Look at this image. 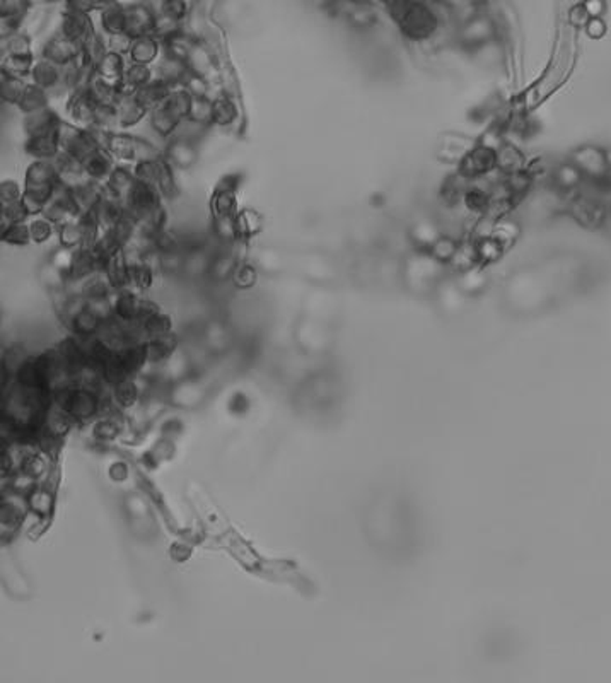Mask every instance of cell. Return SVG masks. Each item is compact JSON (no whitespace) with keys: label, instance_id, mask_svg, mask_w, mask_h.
<instances>
[{"label":"cell","instance_id":"6da1fadb","mask_svg":"<svg viewBox=\"0 0 611 683\" xmlns=\"http://www.w3.org/2000/svg\"><path fill=\"white\" fill-rule=\"evenodd\" d=\"M570 163L576 164L577 170L589 179L608 178V164H606V150L596 146H582L572 152Z\"/></svg>","mask_w":611,"mask_h":683},{"label":"cell","instance_id":"7a4b0ae2","mask_svg":"<svg viewBox=\"0 0 611 683\" xmlns=\"http://www.w3.org/2000/svg\"><path fill=\"white\" fill-rule=\"evenodd\" d=\"M62 118L59 117L57 110L53 106L39 108L33 113L24 115V130L28 135H46V134H59V128L62 125Z\"/></svg>","mask_w":611,"mask_h":683},{"label":"cell","instance_id":"3957f363","mask_svg":"<svg viewBox=\"0 0 611 683\" xmlns=\"http://www.w3.org/2000/svg\"><path fill=\"white\" fill-rule=\"evenodd\" d=\"M81 55V45L72 39H68L67 36L60 34L57 38H53L48 45L43 48V59L52 60L57 66H67V63L74 62L77 60V57Z\"/></svg>","mask_w":611,"mask_h":683},{"label":"cell","instance_id":"277c9868","mask_svg":"<svg viewBox=\"0 0 611 683\" xmlns=\"http://www.w3.org/2000/svg\"><path fill=\"white\" fill-rule=\"evenodd\" d=\"M59 183V172L50 159H34L26 170L24 186H41V188H53Z\"/></svg>","mask_w":611,"mask_h":683},{"label":"cell","instance_id":"5b68a950","mask_svg":"<svg viewBox=\"0 0 611 683\" xmlns=\"http://www.w3.org/2000/svg\"><path fill=\"white\" fill-rule=\"evenodd\" d=\"M114 161L117 159H114L113 154H111L110 150L98 149L94 150V152H92L82 164H84V170L88 172L89 178L104 185V183L108 181V178H110L111 172H113L114 166H117Z\"/></svg>","mask_w":611,"mask_h":683},{"label":"cell","instance_id":"8992f818","mask_svg":"<svg viewBox=\"0 0 611 683\" xmlns=\"http://www.w3.org/2000/svg\"><path fill=\"white\" fill-rule=\"evenodd\" d=\"M118 110V123H120L121 130H128V128L135 127L140 121L146 120L147 115L150 113L143 104H140L139 99L135 98V95L132 96H123L120 99V103L117 104Z\"/></svg>","mask_w":611,"mask_h":683},{"label":"cell","instance_id":"52a82bcc","mask_svg":"<svg viewBox=\"0 0 611 683\" xmlns=\"http://www.w3.org/2000/svg\"><path fill=\"white\" fill-rule=\"evenodd\" d=\"M164 157L178 168H190L197 159L195 142L185 139H170V143L164 149Z\"/></svg>","mask_w":611,"mask_h":683},{"label":"cell","instance_id":"ba28073f","mask_svg":"<svg viewBox=\"0 0 611 683\" xmlns=\"http://www.w3.org/2000/svg\"><path fill=\"white\" fill-rule=\"evenodd\" d=\"M161 52V41L156 36H142L137 38L128 53V62L140 63V66H152L157 62Z\"/></svg>","mask_w":611,"mask_h":683},{"label":"cell","instance_id":"9c48e42d","mask_svg":"<svg viewBox=\"0 0 611 683\" xmlns=\"http://www.w3.org/2000/svg\"><path fill=\"white\" fill-rule=\"evenodd\" d=\"M24 149H26V154H30L34 159H52L60 150L59 134L28 135Z\"/></svg>","mask_w":611,"mask_h":683},{"label":"cell","instance_id":"30bf717a","mask_svg":"<svg viewBox=\"0 0 611 683\" xmlns=\"http://www.w3.org/2000/svg\"><path fill=\"white\" fill-rule=\"evenodd\" d=\"M174 86L170 84V82L163 81L159 77H154L149 84H146L143 88H140L139 91L135 92V98L139 99L140 104L147 108V110H154L159 103H163L168 96L171 95Z\"/></svg>","mask_w":611,"mask_h":683},{"label":"cell","instance_id":"8fae6325","mask_svg":"<svg viewBox=\"0 0 611 683\" xmlns=\"http://www.w3.org/2000/svg\"><path fill=\"white\" fill-rule=\"evenodd\" d=\"M30 77L31 82L50 91V89L57 88L62 82V66H57L52 60H46L41 57L39 60H36Z\"/></svg>","mask_w":611,"mask_h":683},{"label":"cell","instance_id":"7c38bea8","mask_svg":"<svg viewBox=\"0 0 611 683\" xmlns=\"http://www.w3.org/2000/svg\"><path fill=\"white\" fill-rule=\"evenodd\" d=\"M127 62H128L127 57L120 55V53L108 52L106 55L99 60L98 66H96V74H98L99 77H103L104 81L118 84V82L123 79L125 70H127L128 66Z\"/></svg>","mask_w":611,"mask_h":683},{"label":"cell","instance_id":"4fadbf2b","mask_svg":"<svg viewBox=\"0 0 611 683\" xmlns=\"http://www.w3.org/2000/svg\"><path fill=\"white\" fill-rule=\"evenodd\" d=\"M135 181L137 178L134 168H128L125 166V164H117L113 172L110 175V178H108V181L104 183V186H106L108 190H111L114 195L120 197L121 200H125L128 197V193H130L132 186H134Z\"/></svg>","mask_w":611,"mask_h":683},{"label":"cell","instance_id":"5bb4252c","mask_svg":"<svg viewBox=\"0 0 611 683\" xmlns=\"http://www.w3.org/2000/svg\"><path fill=\"white\" fill-rule=\"evenodd\" d=\"M238 118V108L228 95L212 98V123L217 127H229Z\"/></svg>","mask_w":611,"mask_h":683},{"label":"cell","instance_id":"9a60e30c","mask_svg":"<svg viewBox=\"0 0 611 683\" xmlns=\"http://www.w3.org/2000/svg\"><path fill=\"white\" fill-rule=\"evenodd\" d=\"M50 104V96L48 91L43 88H39L34 82H28L26 89H24L23 96H21L19 103L16 104L24 115L33 113V111L39 110V108H45Z\"/></svg>","mask_w":611,"mask_h":683},{"label":"cell","instance_id":"2e32d148","mask_svg":"<svg viewBox=\"0 0 611 683\" xmlns=\"http://www.w3.org/2000/svg\"><path fill=\"white\" fill-rule=\"evenodd\" d=\"M36 60L33 53H9L3 57L2 60V70L7 74L14 75V77H28L33 72Z\"/></svg>","mask_w":611,"mask_h":683},{"label":"cell","instance_id":"e0dca14e","mask_svg":"<svg viewBox=\"0 0 611 683\" xmlns=\"http://www.w3.org/2000/svg\"><path fill=\"white\" fill-rule=\"evenodd\" d=\"M210 205L214 217H232L238 214V199L234 190L215 188Z\"/></svg>","mask_w":611,"mask_h":683},{"label":"cell","instance_id":"ac0fdd59","mask_svg":"<svg viewBox=\"0 0 611 683\" xmlns=\"http://www.w3.org/2000/svg\"><path fill=\"white\" fill-rule=\"evenodd\" d=\"M188 118L193 123L208 127L212 123V98L210 96H193L188 110Z\"/></svg>","mask_w":611,"mask_h":683},{"label":"cell","instance_id":"d6986e66","mask_svg":"<svg viewBox=\"0 0 611 683\" xmlns=\"http://www.w3.org/2000/svg\"><path fill=\"white\" fill-rule=\"evenodd\" d=\"M156 186L161 192V195H163L166 200L176 199V195H178V183H176L174 166H172L166 157H164L163 164H161V171L159 176H157Z\"/></svg>","mask_w":611,"mask_h":683},{"label":"cell","instance_id":"ffe728a7","mask_svg":"<svg viewBox=\"0 0 611 683\" xmlns=\"http://www.w3.org/2000/svg\"><path fill=\"white\" fill-rule=\"evenodd\" d=\"M442 235L441 232V229L437 228V224L434 221H430V219H422V221L419 222V224L413 228V231H412V239L415 241L417 244H419L420 248H422L423 251H427L430 248V244L434 243L439 236Z\"/></svg>","mask_w":611,"mask_h":683},{"label":"cell","instance_id":"44dd1931","mask_svg":"<svg viewBox=\"0 0 611 683\" xmlns=\"http://www.w3.org/2000/svg\"><path fill=\"white\" fill-rule=\"evenodd\" d=\"M553 178H555V185L559 186V188L572 190L581 185L582 179H584V175L577 170L576 164L563 163L557 168L555 172H553Z\"/></svg>","mask_w":611,"mask_h":683},{"label":"cell","instance_id":"7402d4cb","mask_svg":"<svg viewBox=\"0 0 611 683\" xmlns=\"http://www.w3.org/2000/svg\"><path fill=\"white\" fill-rule=\"evenodd\" d=\"M458 246H459V241H456L454 238H452V236L444 235V232H442L439 238H437L432 244H430V248L427 251H429V253L432 255L436 260H439L441 264L445 265L452 260V257H454Z\"/></svg>","mask_w":611,"mask_h":683},{"label":"cell","instance_id":"603a6c76","mask_svg":"<svg viewBox=\"0 0 611 683\" xmlns=\"http://www.w3.org/2000/svg\"><path fill=\"white\" fill-rule=\"evenodd\" d=\"M28 82L21 77H14V75L7 74L2 70V99L3 103L17 104L21 96H23L24 89H26Z\"/></svg>","mask_w":611,"mask_h":683},{"label":"cell","instance_id":"cb8c5ba5","mask_svg":"<svg viewBox=\"0 0 611 683\" xmlns=\"http://www.w3.org/2000/svg\"><path fill=\"white\" fill-rule=\"evenodd\" d=\"M2 241L12 246H24L31 241L30 222H14L2 228Z\"/></svg>","mask_w":611,"mask_h":683},{"label":"cell","instance_id":"d4e9b609","mask_svg":"<svg viewBox=\"0 0 611 683\" xmlns=\"http://www.w3.org/2000/svg\"><path fill=\"white\" fill-rule=\"evenodd\" d=\"M57 235H59L60 246L70 248V250H75V248L82 246V235L77 219L60 226V228H57Z\"/></svg>","mask_w":611,"mask_h":683},{"label":"cell","instance_id":"484cf974","mask_svg":"<svg viewBox=\"0 0 611 683\" xmlns=\"http://www.w3.org/2000/svg\"><path fill=\"white\" fill-rule=\"evenodd\" d=\"M55 229H57V226L53 224L52 221H48L46 217H43V215H36L33 221L30 222L31 239H33L34 243H38V244L46 243V241L52 238V235L55 232Z\"/></svg>","mask_w":611,"mask_h":683},{"label":"cell","instance_id":"4316f807","mask_svg":"<svg viewBox=\"0 0 611 683\" xmlns=\"http://www.w3.org/2000/svg\"><path fill=\"white\" fill-rule=\"evenodd\" d=\"M134 41L135 39L132 38V36H128L127 33H114L110 34V38H108V48H110V52L128 57L132 46H134Z\"/></svg>","mask_w":611,"mask_h":683},{"label":"cell","instance_id":"83f0119b","mask_svg":"<svg viewBox=\"0 0 611 683\" xmlns=\"http://www.w3.org/2000/svg\"><path fill=\"white\" fill-rule=\"evenodd\" d=\"M231 279L234 280V284H238L241 287H250L253 286L254 280H257V270H254V267H251L250 264H246V261H239V264L236 265L234 272H232Z\"/></svg>","mask_w":611,"mask_h":683},{"label":"cell","instance_id":"f1b7e54d","mask_svg":"<svg viewBox=\"0 0 611 683\" xmlns=\"http://www.w3.org/2000/svg\"><path fill=\"white\" fill-rule=\"evenodd\" d=\"M24 188L21 190V186L17 185L16 181H3L2 186H0V204H9V202H16V200H21Z\"/></svg>","mask_w":611,"mask_h":683},{"label":"cell","instance_id":"f546056e","mask_svg":"<svg viewBox=\"0 0 611 683\" xmlns=\"http://www.w3.org/2000/svg\"><path fill=\"white\" fill-rule=\"evenodd\" d=\"M7 55L9 53H30V41L23 34H10L6 41Z\"/></svg>","mask_w":611,"mask_h":683},{"label":"cell","instance_id":"4dcf8cb0","mask_svg":"<svg viewBox=\"0 0 611 683\" xmlns=\"http://www.w3.org/2000/svg\"><path fill=\"white\" fill-rule=\"evenodd\" d=\"M585 31H588V34L591 38H601L605 34L606 26L599 17H589V21L585 23Z\"/></svg>","mask_w":611,"mask_h":683},{"label":"cell","instance_id":"1f68e13d","mask_svg":"<svg viewBox=\"0 0 611 683\" xmlns=\"http://www.w3.org/2000/svg\"><path fill=\"white\" fill-rule=\"evenodd\" d=\"M584 9L589 17H599L603 14V9H605V3H603V0H585Z\"/></svg>","mask_w":611,"mask_h":683}]
</instances>
